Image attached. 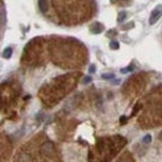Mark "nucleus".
Here are the masks:
<instances>
[{
	"label": "nucleus",
	"instance_id": "1",
	"mask_svg": "<svg viewBox=\"0 0 162 162\" xmlns=\"http://www.w3.org/2000/svg\"><path fill=\"white\" fill-rule=\"evenodd\" d=\"M75 40H57V44L53 46L54 61L61 67H71L85 63V55L81 54L83 45H74Z\"/></svg>",
	"mask_w": 162,
	"mask_h": 162
},
{
	"label": "nucleus",
	"instance_id": "2",
	"mask_svg": "<svg viewBox=\"0 0 162 162\" xmlns=\"http://www.w3.org/2000/svg\"><path fill=\"white\" fill-rule=\"evenodd\" d=\"M77 77L75 75H65L57 77L53 81V85H47L40 91V97L47 105H54L61 99L66 92L74 87Z\"/></svg>",
	"mask_w": 162,
	"mask_h": 162
},
{
	"label": "nucleus",
	"instance_id": "3",
	"mask_svg": "<svg viewBox=\"0 0 162 162\" xmlns=\"http://www.w3.org/2000/svg\"><path fill=\"white\" fill-rule=\"evenodd\" d=\"M9 152H10L9 141L4 136H0V162H3V161H5L8 158Z\"/></svg>",
	"mask_w": 162,
	"mask_h": 162
},
{
	"label": "nucleus",
	"instance_id": "4",
	"mask_svg": "<svg viewBox=\"0 0 162 162\" xmlns=\"http://www.w3.org/2000/svg\"><path fill=\"white\" fill-rule=\"evenodd\" d=\"M161 16H162V4H161V5H157V6L152 10V13H151V16H150V20H148L150 25L156 24L158 20L161 19Z\"/></svg>",
	"mask_w": 162,
	"mask_h": 162
},
{
	"label": "nucleus",
	"instance_id": "5",
	"mask_svg": "<svg viewBox=\"0 0 162 162\" xmlns=\"http://www.w3.org/2000/svg\"><path fill=\"white\" fill-rule=\"evenodd\" d=\"M90 31L92 33V34H100V33H102L104 31V25L100 24V23H95L94 25H91Z\"/></svg>",
	"mask_w": 162,
	"mask_h": 162
},
{
	"label": "nucleus",
	"instance_id": "6",
	"mask_svg": "<svg viewBox=\"0 0 162 162\" xmlns=\"http://www.w3.org/2000/svg\"><path fill=\"white\" fill-rule=\"evenodd\" d=\"M39 5H40V10L43 13H46L49 10V2H39Z\"/></svg>",
	"mask_w": 162,
	"mask_h": 162
},
{
	"label": "nucleus",
	"instance_id": "7",
	"mask_svg": "<svg viewBox=\"0 0 162 162\" xmlns=\"http://www.w3.org/2000/svg\"><path fill=\"white\" fill-rule=\"evenodd\" d=\"M11 54H13V49H11V47H6V49H4L3 56H4L5 59H9L10 56H11Z\"/></svg>",
	"mask_w": 162,
	"mask_h": 162
},
{
	"label": "nucleus",
	"instance_id": "8",
	"mask_svg": "<svg viewBox=\"0 0 162 162\" xmlns=\"http://www.w3.org/2000/svg\"><path fill=\"white\" fill-rule=\"evenodd\" d=\"M126 16H127V13L126 11H121L120 14H118V18H117V21L118 23H122L124 20L126 19Z\"/></svg>",
	"mask_w": 162,
	"mask_h": 162
},
{
	"label": "nucleus",
	"instance_id": "9",
	"mask_svg": "<svg viewBox=\"0 0 162 162\" xmlns=\"http://www.w3.org/2000/svg\"><path fill=\"white\" fill-rule=\"evenodd\" d=\"M117 162H132V160H131L130 155H127V154H126L124 157H121V158H120Z\"/></svg>",
	"mask_w": 162,
	"mask_h": 162
},
{
	"label": "nucleus",
	"instance_id": "10",
	"mask_svg": "<svg viewBox=\"0 0 162 162\" xmlns=\"http://www.w3.org/2000/svg\"><path fill=\"white\" fill-rule=\"evenodd\" d=\"M110 47L112 49V50H117V49L120 47V44H118L117 41H111V44H110Z\"/></svg>",
	"mask_w": 162,
	"mask_h": 162
},
{
	"label": "nucleus",
	"instance_id": "11",
	"mask_svg": "<svg viewBox=\"0 0 162 162\" xmlns=\"http://www.w3.org/2000/svg\"><path fill=\"white\" fill-rule=\"evenodd\" d=\"M134 69H135V66H134V65H131L130 67H126V69H121V73H122V74H126V73H130V71H132Z\"/></svg>",
	"mask_w": 162,
	"mask_h": 162
},
{
	"label": "nucleus",
	"instance_id": "12",
	"mask_svg": "<svg viewBox=\"0 0 162 162\" xmlns=\"http://www.w3.org/2000/svg\"><path fill=\"white\" fill-rule=\"evenodd\" d=\"M112 77H114V74H102V79H105V80H110Z\"/></svg>",
	"mask_w": 162,
	"mask_h": 162
},
{
	"label": "nucleus",
	"instance_id": "13",
	"mask_svg": "<svg viewBox=\"0 0 162 162\" xmlns=\"http://www.w3.org/2000/svg\"><path fill=\"white\" fill-rule=\"evenodd\" d=\"M144 142H145V144H150V142H151V136H150V135H147V136L144 137Z\"/></svg>",
	"mask_w": 162,
	"mask_h": 162
},
{
	"label": "nucleus",
	"instance_id": "14",
	"mask_svg": "<svg viewBox=\"0 0 162 162\" xmlns=\"http://www.w3.org/2000/svg\"><path fill=\"white\" fill-rule=\"evenodd\" d=\"M90 81H91V76H86V77L83 80V83H84V84H89Z\"/></svg>",
	"mask_w": 162,
	"mask_h": 162
},
{
	"label": "nucleus",
	"instance_id": "15",
	"mask_svg": "<svg viewBox=\"0 0 162 162\" xmlns=\"http://www.w3.org/2000/svg\"><path fill=\"white\" fill-rule=\"evenodd\" d=\"M95 70H96L95 66H94V65H91L90 69H89V73H90V74H92V73H95Z\"/></svg>",
	"mask_w": 162,
	"mask_h": 162
},
{
	"label": "nucleus",
	"instance_id": "16",
	"mask_svg": "<svg viewBox=\"0 0 162 162\" xmlns=\"http://www.w3.org/2000/svg\"><path fill=\"white\" fill-rule=\"evenodd\" d=\"M132 26H134V23H130L128 25H125L122 29H124V30H126V29H130V28H132Z\"/></svg>",
	"mask_w": 162,
	"mask_h": 162
},
{
	"label": "nucleus",
	"instance_id": "17",
	"mask_svg": "<svg viewBox=\"0 0 162 162\" xmlns=\"http://www.w3.org/2000/svg\"><path fill=\"white\" fill-rule=\"evenodd\" d=\"M116 34V30H110V31L107 33V36H111V35H115Z\"/></svg>",
	"mask_w": 162,
	"mask_h": 162
}]
</instances>
